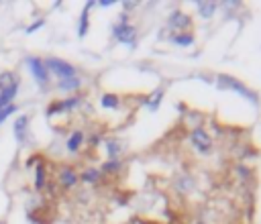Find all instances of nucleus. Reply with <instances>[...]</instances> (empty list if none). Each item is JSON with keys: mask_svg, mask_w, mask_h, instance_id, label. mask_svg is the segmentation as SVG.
Returning <instances> with one entry per match:
<instances>
[{"mask_svg": "<svg viewBox=\"0 0 261 224\" xmlns=\"http://www.w3.org/2000/svg\"><path fill=\"white\" fill-rule=\"evenodd\" d=\"M215 84L219 90H231V92H237L239 96H243L245 100H249L251 104L259 106V94L255 90H251L245 82H241L239 78L231 76V74H219L215 76Z\"/></svg>", "mask_w": 261, "mask_h": 224, "instance_id": "nucleus-1", "label": "nucleus"}, {"mask_svg": "<svg viewBox=\"0 0 261 224\" xmlns=\"http://www.w3.org/2000/svg\"><path fill=\"white\" fill-rule=\"evenodd\" d=\"M113 37H115L119 43L131 47V49L137 45L139 31H137V27L131 23V17H129L127 13H121V15H119V21L113 25Z\"/></svg>", "mask_w": 261, "mask_h": 224, "instance_id": "nucleus-2", "label": "nucleus"}, {"mask_svg": "<svg viewBox=\"0 0 261 224\" xmlns=\"http://www.w3.org/2000/svg\"><path fill=\"white\" fill-rule=\"evenodd\" d=\"M43 62H45V68L51 74V78H58V82L78 76V68L74 64H70L68 60L58 58V55H47V58H43Z\"/></svg>", "mask_w": 261, "mask_h": 224, "instance_id": "nucleus-3", "label": "nucleus"}, {"mask_svg": "<svg viewBox=\"0 0 261 224\" xmlns=\"http://www.w3.org/2000/svg\"><path fill=\"white\" fill-rule=\"evenodd\" d=\"M188 139H190L192 149L196 153H200V155H211L215 151V139H213L211 133H208V129H204V127L192 129L190 135H188Z\"/></svg>", "mask_w": 261, "mask_h": 224, "instance_id": "nucleus-4", "label": "nucleus"}, {"mask_svg": "<svg viewBox=\"0 0 261 224\" xmlns=\"http://www.w3.org/2000/svg\"><path fill=\"white\" fill-rule=\"evenodd\" d=\"M25 64H27V68H29L31 76L35 78V82H37L39 90H47V88H49V84H51V74L47 72L43 58H37V55H29V58L25 60Z\"/></svg>", "mask_w": 261, "mask_h": 224, "instance_id": "nucleus-5", "label": "nucleus"}, {"mask_svg": "<svg viewBox=\"0 0 261 224\" xmlns=\"http://www.w3.org/2000/svg\"><path fill=\"white\" fill-rule=\"evenodd\" d=\"M192 25H194L192 15L186 13V11H182V9H176V11L168 17V29L172 31V35L184 33V31H192Z\"/></svg>", "mask_w": 261, "mask_h": 224, "instance_id": "nucleus-6", "label": "nucleus"}, {"mask_svg": "<svg viewBox=\"0 0 261 224\" xmlns=\"http://www.w3.org/2000/svg\"><path fill=\"white\" fill-rule=\"evenodd\" d=\"M58 184H60L66 192L78 188V184H80V174H78V170H76L74 165L62 163V165L58 167Z\"/></svg>", "mask_w": 261, "mask_h": 224, "instance_id": "nucleus-7", "label": "nucleus"}, {"mask_svg": "<svg viewBox=\"0 0 261 224\" xmlns=\"http://www.w3.org/2000/svg\"><path fill=\"white\" fill-rule=\"evenodd\" d=\"M29 127H31V117L29 115H21L17 117L15 125H13V133H15V139L19 145H25L27 139H29Z\"/></svg>", "mask_w": 261, "mask_h": 224, "instance_id": "nucleus-8", "label": "nucleus"}, {"mask_svg": "<svg viewBox=\"0 0 261 224\" xmlns=\"http://www.w3.org/2000/svg\"><path fill=\"white\" fill-rule=\"evenodd\" d=\"M102 147L109 159H121V155L125 153V143L117 137H104L102 139Z\"/></svg>", "mask_w": 261, "mask_h": 224, "instance_id": "nucleus-9", "label": "nucleus"}, {"mask_svg": "<svg viewBox=\"0 0 261 224\" xmlns=\"http://www.w3.org/2000/svg\"><path fill=\"white\" fill-rule=\"evenodd\" d=\"M94 7H96L94 0H88V3L84 5V9H82V13H80V19H78V37H82V39L90 31V11Z\"/></svg>", "mask_w": 261, "mask_h": 224, "instance_id": "nucleus-10", "label": "nucleus"}, {"mask_svg": "<svg viewBox=\"0 0 261 224\" xmlns=\"http://www.w3.org/2000/svg\"><path fill=\"white\" fill-rule=\"evenodd\" d=\"M49 186V178H47V165L45 161H39L35 165V178H33V188L35 192H45Z\"/></svg>", "mask_w": 261, "mask_h": 224, "instance_id": "nucleus-11", "label": "nucleus"}, {"mask_svg": "<svg viewBox=\"0 0 261 224\" xmlns=\"http://www.w3.org/2000/svg\"><path fill=\"white\" fill-rule=\"evenodd\" d=\"M164 96H166V90H164V88H155L149 96H145V98H143V106H145L149 112H158V110H160V106H162Z\"/></svg>", "mask_w": 261, "mask_h": 224, "instance_id": "nucleus-12", "label": "nucleus"}, {"mask_svg": "<svg viewBox=\"0 0 261 224\" xmlns=\"http://www.w3.org/2000/svg\"><path fill=\"white\" fill-rule=\"evenodd\" d=\"M82 78H80V74L78 76H74V78H68V80H60L58 84H56V88L60 90V92H64V94H78L80 90H82Z\"/></svg>", "mask_w": 261, "mask_h": 224, "instance_id": "nucleus-13", "label": "nucleus"}, {"mask_svg": "<svg viewBox=\"0 0 261 224\" xmlns=\"http://www.w3.org/2000/svg\"><path fill=\"white\" fill-rule=\"evenodd\" d=\"M196 11L204 21H211L219 11V3H215V0H196Z\"/></svg>", "mask_w": 261, "mask_h": 224, "instance_id": "nucleus-14", "label": "nucleus"}, {"mask_svg": "<svg viewBox=\"0 0 261 224\" xmlns=\"http://www.w3.org/2000/svg\"><path fill=\"white\" fill-rule=\"evenodd\" d=\"M84 141H86V135H84V131H82V129L72 131V133H70V137H68V141H66V149H68V153L76 155V153L82 149Z\"/></svg>", "mask_w": 261, "mask_h": 224, "instance_id": "nucleus-15", "label": "nucleus"}, {"mask_svg": "<svg viewBox=\"0 0 261 224\" xmlns=\"http://www.w3.org/2000/svg\"><path fill=\"white\" fill-rule=\"evenodd\" d=\"M102 182V172H100V167H86V170L80 174V184L84 186H98Z\"/></svg>", "mask_w": 261, "mask_h": 224, "instance_id": "nucleus-16", "label": "nucleus"}, {"mask_svg": "<svg viewBox=\"0 0 261 224\" xmlns=\"http://www.w3.org/2000/svg\"><path fill=\"white\" fill-rule=\"evenodd\" d=\"M174 188H176L180 194H190V192H194L196 182H194V178H192V176L182 174V176H178V178L174 180Z\"/></svg>", "mask_w": 261, "mask_h": 224, "instance_id": "nucleus-17", "label": "nucleus"}, {"mask_svg": "<svg viewBox=\"0 0 261 224\" xmlns=\"http://www.w3.org/2000/svg\"><path fill=\"white\" fill-rule=\"evenodd\" d=\"M100 104H102V108H107V110H119L121 104H123V98L119 94H115V92H104L100 96Z\"/></svg>", "mask_w": 261, "mask_h": 224, "instance_id": "nucleus-18", "label": "nucleus"}, {"mask_svg": "<svg viewBox=\"0 0 261 224\" xmlns=\"http://www.w3.org/2000/svg\"><path fill=\"white\" fill-rule=\"evenodd\" d=\"M123 167H125V163L121 159H107L102 163L100 172H102V176H119L123 172Z\"/></svg>", "mask_w": 261, "mask_h": 224, "instance_id": "nucleus-19", "label": "nucleus"}, {"mask_svg": "<svg viewBox=\"0 0 261 224\" xmlns=\"http://www.w3.org/2000/svg\"><path fill=\"white\" fill-rule=\"evenodd\" d=\"M60 104H62V110L64 112H72V110H76V108H80L84 104V94L78 92V94H72L68 98H62Z\"/></svg>", "mask_w": 261, "mask_h": 224, "instance_id": "nucleus-20", "label": "nucleus"}, {"mask_svg": "<svg viewBox=\"0 0 261 224\" xmlns=\"http://www.w3.org/2000/svg\"><path fill=\"white\" fill-rule=\"evenodd\" d=\"M172 43L178 47H192L196 43V35L192 31H184V33H176L172 35Z\"/></svg>", "mask_w": 261, "mask_h": 224, "instance_id": "nucleus-21", "label": "nucleus"}, {"mask_svg": "<svg viewBox=\"0 0 261 224\" xmlns=\"http://www.w3.org/2000/svg\"><path fill=\"white\" fill-rule=\"evenodd\" d=\"M17 112H19V106H17V104H11V106H7V108L0 110V127H3V125L9 121V117L17 115Z\"/></svg>", "mask_w": 261, "mask_h": 224, "instance_id": "nucleus-22", "label": "nucleus"}, {"mask_svg": "<svg viewBox=\"0 0 261 224\" xmlns=\"http://www.w3.org/2000/svg\"><path fill=\"white\" fill-rule=\"evenodd\" d=\"M219 9L231 13V11H235V9H241V3H239V0H225L223 5H219Z\"/></svg>", "mask_w": 261, "mask_h": 224, "instance_id": "nucleus-23", "label": "nucleus"}, {"mask_svg": "<svg viewBox=\"0 0 261 224\" xmlns=\"http://www.w3.org/2000/svg\"><path fill=\"white\" fill-rule=\"evenodd\" d=\"M41 27H45V19H37L35 23H31V25L25 29V33H27V35H31V33H35V31H37V29H41Z\"/></svg>", "mask_w": 261, "mask_h": 224, "instance_id": "nucleus-24", "label": "nucleus"}, {"mask_svg": "<svg viewBox=\"0 0 261 224\" xmlns=\"http://www.w3.org/2000/svg\"><path fill=\"white\" fill-rule=\"evenodd\" d=\"M137 5H139L137 0H127V3H123V13H127V15H129L131 11H135V9H137Z\"/></svg>", "mask_w": 261, "mask_h": 224, "instance_id": "nucleus-25", "label": "nucleus"}, {"mask_svg": "<svg viewBox=\"0 0 261 224\" xmlns=\"http://www.w3.org/2000/svg\"><path fill=\"white\" fill-rule=\"evenodd\" d=\"M96 5H98V7H102V9H111V7H115V5H117V0H98Z\"/></svg>", "mask_w": 261, "mask_h": 224, "instance_id": "nucleus-26", "label": "nucleus"}, {"mask_svg": "<svg viewBox=\"0 0 261 224\" xmlns=\"http://www.w3.org/2000/svg\"><path fill=\"white\" fill-rule=\"evenodd\" d=\"M88 143H90V147H98V145L102 143V137H100L98 133H94V135L90 137V141H88Z\"/></svg>", "mask_w": 261, "mask_h": 224, "instance_id": "nucleus-27", "label": "nucleus"}, {"mask_svg": "<svg viewBox=\"0 0 261 224\" xmlns=\"http://www.w3.org/2000/svg\"><path fill=\"white\" fill-rule=\"evenodd\" d=\"M196 78H198V80H202V82H208V84H215V78L206 76V74H196Z\"/></svg>", "mask_w": 261, "mask_h": 224, "instance_id": "nucleus-28", "label": "nucleus"}, {"mask_svg": "<svg viewBox=\"0 0 261 224\" xmlns=\"http://www.w3.org/2000/svg\"><path fill=\"white\" fill-rule=\"evenodd\" d=\"M196 224H206V222H202V220H198V222H196Z\"/></svg>", "mask_w": 261, "mask_h": 224, "instance_id": "nucleus-29", "label": "nucleus"}, {"mask_svg": "<svg viewBox=\"0 0 261 224\" xmlns=\"http://www.w3.org/2000/svg\"><path fill=\"white\" fill-rule=\"evenodd\" d=\"M0 224H7V222H0Z\"/></svg>", "mask_w": 261, "mask_h": 224, "instance_id": "nucleus-30", "label": "nucleus"}]
</instances>
